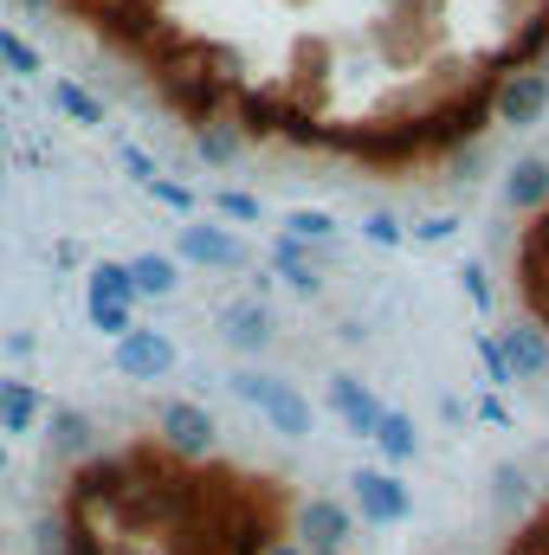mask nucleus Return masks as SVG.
<instances>
[{
    "label": "nucleus",
    "mask_w": 549,
    "mask_h": 555,
    "mask_svg": "<svg viewBox=\"0 0 549 555\" xmlns=\"http://www.w3.org/2000/svg\"><path fill=\"white\" fill-rule=\"evenodd\" d=\"M233 395H240V401H253V408L284 433V439H304V433H310V401H304L291 382H278V375L240 369V375H233Z\"/></svg>",
    "instance_id": "obj_1"
},
{
    "label": "nucleus",
    "mask_w": 549,
    "mask_h": 555,
    "mask_svg": "<svg viewBox=\"0 0 549 555\" xmlns=\"http://www.w3.org/2000/svg\"><path fill=\"white\" fill-rule=\"evenodd\" d=\"M549 111V72H505L498 85H491V117L498 124H537Z\"/></svg>",
    "instance_id": "obj_2"
},
{
    "label": "nucleus",
    "mask_w": 549,
    "mask_h": 555,
    "mask_svg": "<svg viewBox=\"0 0 549 555\" xmlns=\"http://www.w3.org/2000/svg\"><path fill=\"white\" fill-rule=\"evenodd\" d=\"M349 485H356V511H362L369 524H401V517H408V485H401L395 472L369 465V472H356Z\"/></svg>",
    "instance_id": "obj_3"
},
{
    "label": "nucleus",
    "mask_w": 549,
    "mask_h": 555,
    "mask_svg": "<svg viewBox=\"0 0 549 555\" xmlns=\"http://www.w3.org/2000/svg\"><path fill=\"white\" fill-rule=\"evenodd\" d=\"M491 349H498V362H505L511 382H537L549 369V330H537V323H511Z\"/></svg>",
    "instance_id": "obj_4"
},
{
    "label": "nucleus",
    "mask_w": 549,
    "mask_h": 555,
    "mask_svg": "<svg viewBox=\"0 0 549 555\" xmlns=\"http://www.w3.org/2000/svg\"><path fill=\"white\" fill-rule=\"evenodd\" d=\"M117 369H124L130 382H162V375L175 369V343H168L162 330H130V336L117 343Z\"/></svg>",
    "instance_id": "obj_5"
},
{
    "label": "nucleus",
    "mask_w": 549,
    "mask_h": 555,
    "mask_svg": "<svg viewBox=\"0 0 549 555\" xmlns=\"http://www.w3.org/2000/svg\"><path fill=\"white\" fill-rule=\"evenodd\" d=\"M162 439H168V452L201 459V452L214 446V414H207L201 401H168V408H162Z\"/></svg>",
    "instance_id": "obj_6"
},
{
    "label": "nucleus",
    "mask_w": 549,
    "mask_h": 555,
    "mask_svg": "<svg viewBox=\"0 0 549 555\" xmlns=\"http://www.w3.org/2000/svg\"><path fill=\"white\" fill-rule=\"evenodd\" d=\"M349 530H356V517H349V504H336V498H310V504L297 511V537H304V550H343Z\"/></svg>",
    "instance_id": "obj_7"
},
{
    "label": "nucleus",
    "mask_w": 549,
    "mask_h": 555,
    "mask_svg": "<svg viewBox=\"0 0 549 555\" xmlns=\"http://www.w3.org/2000/svg\"><path fill=\"white\" fill-rule=\"evenodd\" d=\"M181 259L188 266H207V272H233L246 253H240V240L227 227H201L194 220V227H181Z\"/></svg>",
    "instance_id": "obj_8"
},
{
    "label": "nucleus",
    "mask_w": 549,
    "mask_h": 555,
    "mask_svg": "<svg viewBox=\"0 0 549 555\" xmlns=\"http://www.w3.org/2000/svg\"><path fill=\"white\" fill-rule=\"evenodd\" d=\"M330 408L343 414V426H349L356 439H375V426H382V414H388V408L356 382V375H330Z\"/></svg>",
    "instance_id": "obj_9"
},
{
    "label": "nucleus",
    "mask_w": 549,
    "mask_h": 555,
    "mask_svg": "<svg viewBox=\"0 0 549 555\" xmlns=\"http://www.w3.org/2000/svg\"><path fill=\"white\" fill-rule=\"evenodd\" d=\"M220 330H227V343H233V349L259 356V349L272 343V310H266L259 297H240V304H227V310H220Z\"/></svg>",
    "instance_id": "obj_10"
},
{
    "label": "nucleus",
    "mask_w": 549,
    "mask_h": 555,
    "mask_svg": "<svg viewBox=\"0 0 549 555\" xmlns=\"http://www.w3.org/2000/svg\"><path fill=\"white\" fill-rule=\"evenodd\" d=\"M124 272H130V291H137V297H168V291L181 284V266H175L168 253H137Z\"/></svg>",
    "instance_id": "obj_11"
},
{
    "label": "nucleus",
    "mask_w": 549,
    "mask_h": 555,
    "mask_svg": "<svg viewBox=\"0 0 549 555\" xmlns=\"http://www.w3.org/2000/svg\"><path fill=\"white\" fill-rule=\"evenodd\" d=\"M505 194H511V207H524V214H531V207H544V201H549V162H544V155L518 162V168H511V181H505Z\"/></svg>",
    "instance_id": "obj_12"
},
{
    "label": "nucleus",
    "mask_w": 549,
    "mask_h": 555,
    "mask_svg": "<svg viewBox=\"0 0 549 555\" xmlns=\"http://www.w3.org/2000/svg\"><path fill=\"white\" fill-rule=\"evenodd\" d=\"M39 420V395L26 382H0V433H26Z\"/></svg>",
    "instance_id": "obj_13"
},
{
    "label": "nucleus",
    "mask_w": 549,
    "mask_h": 555,
    "mask_svg": "<svg viewBox=\"0 0 549 555\" xmlns=\"http://www.w3.org/2000/svg\"><path fill=\"white\" fill-rule=\"evenodd\" d=\"M91 304H117V310H130V304H137V291H130V272H124L117 259L91 266Z\"/></svg>",
    "instance_id": "obj_14"
},
{
    "label": "nucleus",
    "mask_w": 549,
    "mask_h": 555,
    "mask_svg": "<svg viewBox=\"0 0 549 555\" xmlns=\"http://www.w3.org/2000/svg\"><path fill=\"white\" fill-rule=\"evenodd\" d=\"M375 446H382V459H388V465H408L413 446H420V439H413V420L408 414H382V426H375Z\"/></svg>",
    "instance_id": "obj_15"
},
{
    "label": "nucleus",
    "mask_w": 549,
    "mask_h": 555,
    "mask_svg": "<svg viewBox=\"0 0 549 555\" xmlns=\"http://www.w3.org/2000/svg\"><path fill=\"white\" fill-rule=\"evenodd\" d=\"M0 72H13V78H33L39 72V46L20 39L13 26H0Z\"/></svg>",
    "instance_id": "obj_16"
},
{
    "label": "nucleus",
    "mask_w": 549,
    "mask_h": 555,
    "mask_svg": "<svg viewBox=\"0 0 549 555\" xmlns=\"http://www.w3.org/2000/svg\"><path fill=\"white\" fill-rule=\"evenodd\" d=\"M52 98H59V111H65V117H78L85 130H98V124H104V104H98V98H91L85 85H72V78H65V85H59Z\"/></svg>",
    "instance_id": "obj_17"
},
{
    "label": "nucleus",
    "mask_w": 549,
    "mask_h": 555,
    "mask_svg": "<svg viewBox=\"0 0 549 555\" xmlns=\"http://www.w3.org/2000/svg\"><path fill=\"white\" fill-rule=\"evenodd\" d=\"M272 259H278V272L291 278L297 291H317V266H310V253H304L297 240H278V246H272Z\"/></svg>",
    "instance_id": "obj_18"
},
{
    "label": "nucleus",
    "mask_w": 549,
    "mask_h": 555,
    "mask_svg": "<svg viewBox=\"0 0 549 555\" xmlns=\"http://www.w3.org/2000/svg\"><path fill=\"white\" fill-rule=\"evenodd\" d=\"M330 233H336V220H330V214H317V207L284 214V240H297V246H304V240H330Z\"/></svg>",
    "instance_id": "obj_19"
},
{
    "label": "nucleus",
    "mask_w": 549,
    "mask_h": 555,
    "mask_svg": "<svg viewBox=\"0 0 549 555\" xmlns=\"http://www.w3.org/2000/svg\"><path fill=\"white\" fill-rule=\"evenodd\" d=\"M52 433H59V446H65V452H85V446H91V420L72 414V408H59V414H52Z\"/></svg>",
    "instance_id": "obj_20"
},
{
    "label": "nucleus",
    "mask_w": 549,
    "mask_h": 555,
    "mask_svg": "<svg viewBox=\"0 0 549 555\" xmlns=\"http://www.w3.org/2000/svg\"><path fill=\"white\" fill-rule=\"evenodd\" d=\"M85 310H91V323H98L111 343H124V336L137 330V323H130V310H117V304H85Z\"/></svg>",
    "instance_id": "obj_21"
},
{
    "label": "nucleus",
    "mask_w": 549,
    "mask_h": 555,
    "mask_svg": "<svg viewBox=\"0 0 549 555\" xmlns=\"http://www.w3.org/2000/svg\"><path fill=\"white\" fill-rule=\"evenodd\" d=\"M201 149H207V162H233V149H240V142L227 137L220 124H207V130H201Z\"/></svg>",
    "instance_id": "obj_22"
},
{
    "label": "nucleus",
    "mask_w": 549,
    "mask_h": 555,
    "mask_svg": "<svg viewBox=\"0 0 549 555\" xmlns=\"http://www.w3.org/2000/svg\"><path fill=\"white\" fill-rule=\"evenodd\" d=\"M149 194H155V201H168L175 214H188V207H194V194H188V188H175V181H162V175L149 181Z\"/></svg>",
    "instance_id": "obj_23"
},
{
    "label": "nucleus",
    "mask_w": 549,
    "mask_h": 555,
    "mask_svg": "<svg viewBox=\"0 0 549 555\" xmlns=\"http://www.w3.org/2000/svg\"><path fill=\"white\" fill-rule=\"evenodd\" d=\"M220 214H233V220H259V201H253V194H233V188H227V194H220Z\"/></svg>",
    "instance_id": "obj_24"
},
{
    "label": "nucleus",
    "mask_w": 549,
    "mask_h": 555,
    "mask_svg": "<svg viewBox=\"0 0 549 555\" xmlns=\"http://www.w3.org/2000/svg\"><path fill=\"white\" fill-rule=\"evenodd\" d=\"M362 233H369L375 246H401V227H395L388 214H369V227H362Z\"/></svg>",
    "instance_id": "obj_25"
},
{
    "label": "nucleus",
    "mask_w": 549,
    "mask_h": 555,
    "mask_svg": "<svg viewBox=\"0 0 549 555\" xmlns=\"http://www.w3.org/2000/svg\"><path fill=\"white\" fill-rule=\"evenodd\" d=\"M124 168H130V175H137L142 188H149V181H155V162H149V155H142L137 142H124Z\"/></svg>",
    "instance_id": "obj_26"
},
{
    "label": "nucleus",
    "mask_w": 549,
    "mask_h": 555,
    "mask_svg": "<svg viewBox=\"0 0 549 555\" xmlns=\"http://www.w3.org/2000/svg\"><path fill=\"white\" fill-rule=\"evenodd\" d=\"M304 555H343V550H304Z\"/></svg>",
    "instance_id": "obj_27"
},
{
    "label": "nucleus",
    "mask_w": 549,
    "mask_h": 555,
    "mask_svg": "<svg viewBox=\"0 0 549 555\" xmlns=\"http://www.w3.org/2000/svg\"><path fill=\"white\" fill-rule=\"evenodd\" d=\"M0 465H7V446H0Z\"/></svg>",
    "instance_id": "obj_28"
},
{
    "label": "nucleus",
    "mask_w": 549,
    "mask_h": 555,
    "mask_svg": "<svg viewBox=\"0 0 549 555\" xmlns=\"http://www.w3.org/2000/svg\"><path fill=\"white\" fill-rule=\"evenodd\" d=\"M33 7H46V0H33Z\"/></svg>",
    "instance_id": "obj_29"
}]
</instances>
